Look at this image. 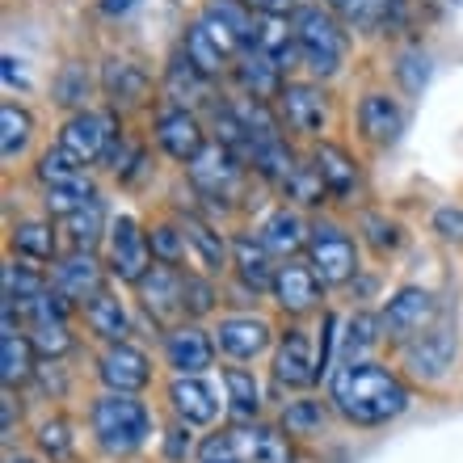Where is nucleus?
Masks as SVG:
<instances>
[{"instance_id": "25", "label": "nucleus", "mask_w": 463, "mask_h": 463, "mask_svg": "<svg viewBox=\"0 0 463 463\" xmlns=\"http://www.w3.org/2000/svg\"><path fill=\"white\" fill-rule=\"evenodd\" d=\"M312 169L325 182V190L337 198H350L354 185H358V165L350 160V152L337 144H317L312 147Z\"/></svg>"}, {"instance_id": "30", "label": "nucleus", "mask_w": 463, "mask_h": 463, "mask_svg": "<svg viewBox=\"0 0 463 463\" xmlns=\"http://www.w3.org/2000/svg\"><path fill=\"white\" fill-rule=\"evenodd\" d=\"M34 342L30 337H22V333L13 329V317L5 312V337H0V379H5V388H13V383H25V379L34 375Z\"/></svg>"}, {"instance_id": "50", "label": "nucleus", "mask_w": 463, "mask_h": 463, "mask_svg": "<svg viewBox=\"0 0 463 463\" xmlns=\"http://www.w3.org/2000/svg\"><path fill=\"white\" fill-rule=\"evenodd\" d=\"M396 76H401V85L409 89V93H421L430 80V60L421 51H404L401 63H396Z\"/></svg>"}, {"instance_id": "41", "label": "nucleus", "mask_w": 463, "mask_h": 463, "mask_svg": "<svg viewBox=\"0 0 463 463\" xmlns=\"http://www.w3.org/2000/svg\"><path fill=\"white\" fill-rule=\"evenodd\" d=\"M76 177H80V160H76L68 147L55 144L38 156V182L47 185V190H55V185H72Z\"/></svg>"}, {"instance_id": "35", "label": "nucleus", "mask_w": 463, "mask_h": 463, "mask_svg": "<svg viewBox=\"0 0 463 463\" xmlns=\"http://www.w3.org/2000/svg\"><path fill=\"white\" fill-rule=\"evenodd\" d=\"M182 232H185V241L198 249V257H203V266H207L211 274H220V269L228 266V244H223V236L211 228L207 220H198V215H185V220H182Z\"/></svg>"}, {"instance_id": "52", "label": "nucleus", "mask_w": 463, "mask_h": 463, "mask_svg": "<svg viewBox=\"0 0 463 463\" xmlns=\"http://www.w3.org/2000/svg\"><path fill=\"white\" fill-rule=\"evenodd\" d=\"M434 232L442 241H459L463 244V207H439L434 211Z\"/></svg>"}, {"instance_id": "33", "label": "nucleus", "mask_w": 463, "mask_h": 463, "mask_svg": "<svg viewBox=\"0 0 463 463\" xmlns=\"http://www.w3.org/2000/svg\"><path fill=\"white\" fill-rule=\"evenodd\" d=\"M253 47L279 63V72H291L295 63H299V43H295V30H287L279 17H266V22H261Z\"/></svg>"}, {"instance_id": "38", "label": "nucleus", "mask_w": 463, "mask_h": 463, "mask_svg": "<svg viewBox=\"0 0 463 463\" xmlns=\"http://www.w3.org/2000/svg\"><path fill=\"white\" fill-rule=\"evenodd\" d=\"M63 223H68V236H72L76 249H93V244L101 241V232H110V228H106V207H101L98 194L89 198L80 211H72Z\"/></svg>"}, {"instance_id": "36", "label": "nucleus", "mask_w": 463, "mask_h": 463, "mask_svg": "<svg viewBox=\"0 0 463 463\" xmlns=\"http://www.w3.org/2000/svg\"><path fill=\"white\" fill-rule=\"evenodd\" d=\"M9 241H13V249H17V257H25V261H51V257H55V232L43 220L13 223Z\"/></svg>"}, {"instance_id": "58", "label": "nucleus", "mask_w": 463, "mask_h": 463, "mask_svg": "<svg viewBox=\"0 0 463 463\" xmlns=\"http://www.w3.org/2000/svg\"><path fill=\"white\" fill-rule=\"evenodd\" d=\"M5 463H34V459H17V455H9V459H5Z\"/></svg>"}, {"instance_id": "2", "label": "nucleus", "mask_w": 463, "mask_h": 463, "mask_svg": "<svg viewBox=\"0 0 463 463\" xmlns=\"http://www.w3.org/2000/svg\"><path fill=\"white\" fill-rule=\"evenodd\" d=\"M93 434L110 455H131L139 451L152 434V413L135 396H122V392H106L98 404H93Z\"/></svg>"}, {"instance_id": "53", "label": "nucleus", "mask_w": 463, "mask_h": 463, "mask_svg": "<svg viewBox=\"0 0 463 463\" xmlns=\"http://www.w3.org/2000/svg\"><path fill=\"white\" fill-rule=\"evenodd\" d=\"M165 455H169V459H185V455H190V434H185V426H177L169 434V442H165Z\"/></svg>"}, {"instance_id": "12", "label": "nucleus", "mask_w": 463, "mask_h": 463, "mask_svg": "<svg viewBox=\"0 0 463 463\" xmlns=\"http://www.w3.org/2000/svg\"><path fill=\"white\" fill-rule=\"evenodd\" d=\"M274 379L282 388H312L320 379V366H317V350L307 342V329H287L279 342V354H274Z\"/></svg>"}, {"instance_id": "15", "label": "nucleus", "mask_w": 463, "mask_h": 463, "mask_svg": "<svg viewBox=\"0 0 463 463\" xmlns=\"http://www.w3.org/2000/svg\"><path fill=\"white\" fill-rule=\"evenodd\" d=\"M98 375H101V383H106L110 392L135 396V392L152 379V371H147V354L144 350H135V345L118 342V345H110V350L101 354Z\"/></svg>"}, {"instance_id": "18", "label": "nucleus", "mask_w": 463, "mask_h": 463, "mask_svg": "<svg viewBox=\"0 0 463 463\" xmlns=\"http://www.w3.org/2000/svg\"><path fill=\"white\" fill-rule=\"evenodd\" d=\"M139 287V299L152 312V320H169L173 312H185L182 307V291H185V274L177 266H152L144 279L135 282Z\"/></svg>"}, {"instance_id": "32", "label": "nucleus", "mask_w": 463, "mask_h": 463, "mask_svg": "<svg viewBox=\"0 0 463 463\" xmlns=\"http://www.w3.org/2000/svg\"><path fill=\"white\" fill-rule=\"evenodd\" d=\"M182 51H185V60L194 63V68L207 76V80H211V76H220L223 63H228V55H223V47L215 43V38H211V30H207V22H203V17H198V22L185 30Z\"/></svg>"}, {"instance_id": "5", "label": "nucleus", "mask_w": 463, "mask_h": 463, "mask_svg": "<svg viewBox=\"0 0 463 463\" xmlns=\"http://www.w3.org/2000/svg\"><path fill=\"white\" fill-rule=\"evenodd\" d=\"M434 317H439L434 295H430L426 287H404V291H396L388 299L379 325H383V337H388V342H413V337H421V333L434 325Z\"/></svg>"}, {"instance_id": "55", "label": "nucleus", "mask_w": 463, "mask_h": 463, "mask_svg": "<svg viewBox=\"0 0 463 463\" xmlns=\"http://www.w3.org/2000/svg\"><path fill=\"white\" fill-rule=\"evenodd\" d=\"M38 383H43L47 392H55V396H63V371L55 363H47L43 371H38Z\"/></svg>"}, {"instance_id": "44", "label": "nucleus", "mask_w": 463, "mask_h": 463, "mask_svg": "<svg viewBox=\"0 0 463 463\" xmlns=\"http://www.w3.org/2000/svg\"><path fill=\"white\" fill-rule=\"evenodd\" d=\"M147 244H152V261H160V266H177L185 257V232L173 228V223H156V228L147 232Z\"/></svg>"}, {"instance_id": "45", "label": "nucleus", "mask_w": 463, "mask_h": 463, "mask_svg": "<svg viewBox=\"0 0 463 463\" xmlns=\"http://www.w3.org/2000/svg\"><path fill=\"white\" fill-rule=\"evenodd\" d=\"M89 98V72H85V63H63V72L55 76V101L60 106H85Z\"/></svg>"}, {"instance_id": "48", "label": "nucleus", "mask_w": 463, "mask_h": 463, "mask_svg": "<svg viewBox=\"0 0 463 463\" xmlns=\"http://www.w3.org/2000/svg\"><path fill=\"white\" fill-rule=\"evenodd\" d=\"M38 447H43V455H51V463H72V430H68V421H47V426L38 430Z\"/></svg>"}, {"instance_id": "51", "label": "nucleus", "mask_w": 463, "mask_h": 463, "mask_svg": "<svg viewBox=\"0 0 463 463\" xmlns=\"http://www.w3.org/2000/svg\"><path fill=\"white\" fill-rule=\"evenodd\" d=\"M363 232H366V241L375 244V253H392V249L401 244L396 223L383 220V215H375V211H366V215H363Z\"/></svg>"}, {"instance_id": "10", "label": "nucleus", "mask_w": 463, "mask_h": 463, "mask_svg": "<svg viewBox=\"0 0 463 463\" xmlns=\"http://www.w3.org/2000/svg\"><path fill=\"white\" fill-rule=\"evenodd\" d=\"M190 182H194L198 194L207 198H228L241 182V156H232L228 147L215 139L190 160Z\"/></svg>"}, {"instance_id": "42", "label": "nucleus", "mask_w": 463, "mask_h": 463, "mask_svg": "<svg viewBox=\"0 0 463 463\" xmlns=\"http://www.w3.org/2000/svg\"><path fill=\"white\" fill-rule=\"evenodd\" d=\"M223 388H228V401L241 417H257L261 409V388H257L253 371H241V366H228L223 371Z\"/></svg>"}, {"instance_id": "31", "label": "nucleus", "mask_w": 463, "mask_h": 463, "mask_svg": "<svg viewBox=\"0 0 463 463\" xmlns=\"http://www.w3.org/2000/svg\"><path fill=\"white\" fill-rule=\"evenodd\" d=\"M261 241H266V249L274 257H291V253H299V249H307V228H304V220L295 215V211H274L266 223H261V232H257Z\"/></svg>"}, {"instance_id": "37", "label": "nucleus", "mask_w": 463, "mask_h": 463, "mask_svg": "<svg viewBox=\"0 0 463 463\" xmlns=\"http://www.w3.org/2000/svg\"><path fill=\"white\" fill-rule=\"evenodd\" d=\"M43 291H47V287H43V274H34L30 266H17V261L5 266V312H9V317H13V307L30 312V304H34Z\"/></svg>"}, {"instance_id": "6", "label": "nucleus", "mask_w": 463, "mask_h": 463, "mask_svg": "<svg viewBox=\"0 0 463 463\" xmlns=\"http://www.w3.org/2000/svg\"><path fill=\"white\" fill-rule=\"evenodd\" d=\"M25 317H30V342H34V350L43 358L55 363L60 354H68L76 345L72 329H68V299L60 291H43Z\"/></svg>"}, {"instance_id": "22", "label": "nucleus", "mask_w": 463, "mask_h": 463, "mask_svg": "<svg viewBox=\"0 0 463 463\" xmlns=\"http://www.w3.org/2000/svg\"><path fill=\"white\" fill-rule=\"evenodd\" d=\"M232 447H236V459L241 463H295L282 430L261 426V421L232 430Z\"/></svg>"}, {"instance_id": "4", "label": "nucleus", "mask_w": 463, "mask_h": 463, "mask_svg": "<svg viewBox=\"0 0 463 463\" xmlns=\"http://www.w3.org/2000/svg\"><path fill=\"white\" fill-rule=\"evenodd\" d=\"M307 266L320 282L329 287H342V282L354 279L358 269V253H354V241L345 236V228L329 220H317L307 228Z\"/></svg>"}, {"instance_id": "39", "label": "nucleus", "mask_w": 463, "mask_h": 463, "mask_svg": "<svg viewBox=\"0 0 463 463\" xmlns=\"http://www.w3.org/2000/svg\"><path fill=\"white\" fill-rule=\"evenodd\" d=\"M30 114L22 110V106H13V101H5L0 106V152H5V160L22 156L25 144H30Z\"/></svg>"}, {"instance_id": "49", "label": "nucleus", "mask_w": 463, "mask_h": 463, "mask_svg": "<svg viewBox=\"0 0 463 463\" xmlns=\"http://www.w3.org/2000/svg\"><path fill=\"white\" fill-rule=\"evenodd\" d=\"M287 190V198H295V203H307V207H317L320 194H325V182L317 177V169L312 165H299V169L291 173V182L282 185Z\"/></svg>"}, {"instance_id": "1", "label": "nucleus", "mask_w": 463, "mask_h": 463, "mask_svg": "<svg viewBox=\"0 0 463 463\" xmlns=\"http://www.w3.org/2000/svg\"><path fill=\"white\" fill-rule=\"evenodd\" d=\"M333 404L354 426H383L409 409V388L379 363H342L333 371Z\"/></svg>"}, {"instance_id": "8", "label": "nucleus", "mask_w": 463, "mask_h": 463, "mask_svg": "<svg viewBox=\"0 0 463 463\" xmlns=\"http://www.w3.org/2000/svg\"><path fill=\"white\" fill-rule=\"evenodd\" d=\"M152 266H156V261H152L147 232H139V223H135L131 215H118V220L110 223V274L122 282H139Z\"/></svg>"}, {"instance_id": "3", "label": "nucleus", "mask_w": 463, "mask_h": 463, "mask_svg": "<svg viewBox=\"0 0 463 463\" xmlns=\"http://www.w3.org/2000/svg\"><path fill=\"white\" fill-rule=\"evenodd\" d=\"M291 30H295V43H299V60L307 63L312 76H337L342 72V60H345V38L337 30L325 9L317 5H299L291 13Z\"/></svg>"}, {"instance_id": "17", "label": "nucleus", "mask_w": 463, "mask_h": 463, "mask_svg": "<svg viewBox=\"0 0 463 463\" xmlns=\"http://www.w3.org/2000/svg\"><path fill=\"white\" fill-rule=\"evenodd\" d=\"M169 404L173 413L182 417V426H211L220 417V396L211 383H203L198 375H177L169 383Z\"/></svg>"}, {"instance_id": "54", "label": "nucleus", "mask_w": 463, "mask_h": 463, "mask_svg": "<svg viewBox=\"0 0 463 463\" xmlns=\"http://www.w3.org/2000/svg\"><path fill=\"white\" fill-rule=\"evenodd\" d=\"M249 9H261L266 17H282V13H295V0H244Z\"/></svg>"}, {"instance_id": "19", "label": "nucleus", "mask_w": 463, "mask_h": 463, "mask_svg": "<svg viewBox=\"0 0 463 463\" xmlns=\"http://www.w3.org/2000/svg\"><path fill=\"white\" fill-rule=\"evenodd\" d=\"M232 266H236L241 282L253 295L257 291H269V287H274V274H279L274 253H269L266 241H261V236H253V232H241V236L232 241Z\"/></svg>"}, {"instance_id": "24", "label": "nucleus", "mask_w": 463, "mask_h": 463, "mask_svg": "<svg viewBox=\"0 0 463 463\" xmlns=\"http://www.w3.org/2000/svg\"><path fill=\"white\" fill-rule=\"evenodd\" d=\"M101 89H106V98H110L114 110H135V106H144L147 101V76L135 68L131 60H106L101 68Z\"/></svg>"}, {"instance_id": "11", "label": "nucleus", "mask_w": 463, "mask_h": 463, "mask_svg": "<svg viewBox=\"0 0 463 463\" xmlns=\"http://www.w3.org/2000/svg\"><path fill=\"white\" fill-rule=\"evenodd\" d=\"M404 363L426 383L442 379L455 363V329L451 325H439V329H426L421 337H413V342L404 345Z\"/></svg>"}, {"instance_id": "26", "label": "nucleus", "mask_w": 463, "mask_h": 463, "mask_svg": "<svg viewBox=\"0 0 463 463\" xmlns=\"http://www.w3.org/2000/svg\"><path fill=\"white\" fill-rule=\"evenodd\" d=\"M358 127H363V135L371 144H396V135L404 127V114L388 93H366L363 106H358Z\"/></svg>"}, {"instance_id": "29", "label": "nucleus", "mask_w": 463, "mask_h": 463, "mask_svg": "<svg viewBox=\"0 0 463 463\" xmlns=\"http://www.w3.org/2000/svg\"><path fill=\"white\" fill-rule=\"evenodd\" d=\"M85 320H89V329L98 333L101 342H110V345L127 342V333H131L127 307H122L118 295H110V291H101V295H93V299H89V304H85Z\"/></svg>"}, {"instance_id": "46", "label": "nucleus", "mask_w": 463, "mask_h": 463, "mask_svg": "<svg viewBox=\"0 0 463 463\" xmlns=\"http://www.w3.org/2000/svg\"><path fill=\"white\" fill-rule=\"evenodd\" d=\"M215 287H211V279H203V274H185V291H182V307H185V317H211L215 312Z\"/></svg>"}, {"instance_id": "56", "label": "nucleus", "mask_w": 463, "mask_h": 463, "mask_svg": "<svg viewBox=\"0 0 463 463\" xmlns=\"http://www.w3.org/2000/svg\"><path fill=\"white\" fill-rule=\"evenodd\" d=\"M101 9L110 13V17H122V13L135 9V0H101Z\"/></svg>"}, {"instance_id": "23", "label": "nucleus", "mask_w": 463, "mask_h": 463, "mask_svg": "<svg viewBox=\"0 0 463 463\" xmlns=\"http://www.w3.org/2000/svg\"><path fill=\"white\" fill-rule=\"evenodd\" d=\"M156 144L165 147L173 160H185V165L207 147L203 144V127H198V118L190 110H165L160 114L156 118Z\"/></svg>"}, {"instance_id": "43", "label": "nucleus", "mask_w": 463, "mask_h": 463, "mask_svg": "<svg viewBox=\"0 0 463 463\" xmlns=\"http://www.w3.org/2000/svg\"><path fill=\"white\" fill-rule=\"evenodd\" d=\"M93 198V185H89V177H76L72 185H55V190H47L43 194V207H47L51 220H68L72 211H80Z\"/></svg>"}, {"instance_id": "13", "label": "nucleus", "mask_w": 463, "mask_h": 463, "mask_svg": "<svg viewBox=\"0 0 463 463\" xmlns=\"http://www.w3.org/2000/svg\"><path fill=\"white\" fill-rule=\"evenodd\" d=\"M51 291H60L68 304H89L93 295L106 291V282H101V266L93 261L89 249H76L60 261V266L51 269Z\"/></svg>"}, {"instance_id": "16", "label": "nucleus", "mask_w": 463, "mask_h": 463, "mask_svg": "<svg viewBox=\"0 0 463 463\" xmlns=\"http://www.w3.org/2000/svg\"><path fill=\"white\" fill-rule=\"evenodd\" d=\"M165 358L177 375H203L215 358V342L198 325H177L165 333Z\"/></svg>"}, {"instance_id": "9", "label": "nucleus", "mask_w": 463, "mask_h": 463, "mask_svg": "<svg viewBox=\"0 0 463 463\" xmlns=\"http://www.w3.org/2000/svg\"><path fill=\"white\" fill-rule=\"evenodd\" d=\"M203 22H207L211 38L223 47V55L249 51L257 43V30H261V25L253 22V13H249V5H244V0H207Z\"/></svg>"}, {"instance_id": "40", "label": "nucleus", "mask_w": 463, "mask_h": 463, "mask_svg": "<svg viewBox=\"0 0 463 463\" xmlns=\"http://www.w3.org/2000/svg\"><path fill=\"white\" fill-rule=\"evenodd\" d=\"M383 325H379L371 312H354L350 317V325H345V345H342V354H345V363H366V354H371V345L383 337Z\"/></svg>"}, {"instance_id": "57", "label": "nucleus", "mask_w": 463, "mask_h": 463, "mask_svg": "<svg viewBox=\"0 0 463 463\" xmlns=\"http://www.w3.org/2000/svg\"><path fill=\"white\" fill-rule=\"evenodd\" d=\"M0 409H5V439H13V396L9 392H5V404H0Z\"/></svg>"}, {"instance_id": "47", "label": "nucleus", "mask_w": 463, "mask_h": 463, "mask_svg": "<svg viewBox=\"0 0 463 463\" xmlns=\"http://www.w3.org/2000/svg\"><path fill=\"white\" fill-rule=\"evenodd\" d=\"M325 426V404L320 401H291L282 413V430L287 434H317Z\"/></svg>"}, {"instance_id": "14", "label": "nucleus", "mask_w": 463, "mask_h": 463, "mask_svg": "<svg viewBox=\"0 0 463 463\" xmlns=\"http://www.w3.org/2000/svg\"><path fill=\"white\" fill-rule=\"evenodd\" d=\"M279 106H282L287 127L299 135H320L325 122H329V101H325V93H320L317 85H304V80H287L279 93Z\"/></svg>"}, {"instance_id": "20", "label": "nucleus", "mask_w": 463, "mask_h": 463, "mask_svg": "<svg viewBox=\"0 0 463 463\" xmlns=\"http://www.w3.org/2000/svg\"><path fill=\"white\" fill-rule=\"evenodd\" d=\"M274 299H279L282 312H291V317H304V312H312L320 299V279L312 274V266H299V261H287V266H279V274H274Z\"/></svg>"}, {"instance_id": "21", "label": "nucleus", "mask_w": 463, "mask_h": 463, "mask_svg": "<svg viewBox=\"0 0 463 463\" xmlns=\"http://www.w3.org/2000/svg\"><path fill=\"white\" fill-rule=\"evenodd\" d=\"M215 345H220L228 358H257V354H266L269 345V325L261 317H228L220 320V329H215Z\"/></svg>"}, {"instance_id": "7", "label": "nucleus", "mask_w": 463, "mask_h": 463, "mask_svg": "<svg viewBox=\"0 0 463 463\" xmlns=\"http://www.w3.org/2000/svg\"><path fill=\"white\" fill-rule=\"evenodd\" d=\"M60 147H68L80 165H98V160L110 156V147H114V118L110 114L76 110L72 118L63 122Z\"/></svg>"}, {"instance_id": "27", "label": "nucleus", "mask_w": 463, "mask_h": 463, "mask_svg": "<svg viewBox=\"0 0 463 463\" xmlns=\"http://www.w3.org/2000/svg\"><path fill=\"white\" fill-rule=\"evenodd\" d=\"M236 80L244 85V93L253 101H266V98H279L282 93V72H279V63L269 60V55H261L257 47L241 51V63H236Z\"/></svg>"}, {"instance_id": "28", "label": "nucleus", "mask_w": 463, "mask_h": 463, "mask_svg": "<svg viewBox=\"0 0 463 463\" xmlns=\"http://www.w3.org/2000/svg\"><path fill=\"white\" fill-rule=\"evenodd\" d=\"M354 30H401L404 25V0H329Z\"/></svg>"}, {"instance_id": "34", "label": "nucleus", "mask_w": 463, "mask_h": 463, "mask_svg": "<svg viewBox=\"0 0 463 463\" xmlns=\"http://www.w3.org/2000/svg\"><path fill=\"white\" fill-rule=\"evenodd\" d=\"M165 89H169V98L177 101V110H185V106H194V101L207 98V76L185 60V51H177V60L169 63V76H165Z\"/></svg>"}]
</instances>
